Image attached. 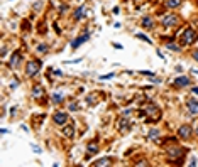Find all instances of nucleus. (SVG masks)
<instances>
[{"label":"nucleus","instance_id":"nucleus-1","mask_svg":"<svg viewBox=\"0 0 198 167\" xmlns=\"http://www.w3.org/2000/svg\"><path fill=\"white\" fill-rule=\"evenodd\" d=\"M42 63L41 61H31L27 66H26V73H27V76H36L39 73V69H41Z\"/></svg>","mask_w":198,"mask_h":167},{"label":"nucleus","instance_id":"nucleus-2","mask_svg":"<svg viewBox=\"0 0 198 167\" xmlns=\"http://www.w3.org/2000/svg\"><path fill=\"white\" fill-rule=\"evenodd\" d=\"M146 113H147V120H149V122H157V118H159V110H157L154 105H147Z\"/></svg>","mask_w":198,"mask_h":167},{"label":"nucleus","instance_id":"nucleus-3","mask_svg":"<svg viewBox=\"0 0 198 167\" xmlns=\"http://www.w3.org/2000/svg\"><path fill=\"white\" fill-rule=\"evenodd\" d=\"M195 39H196V32L193 31V29H186L183 34V44H191V42H195Z\"/></svg>","mask_w":198,"mask_h":167},{"label":"nucleus","instance_id":"nucleus-4","mask_svg":"<svg viewBox=\"0 0 198 167\" xmlns=\"http://www.w3.org/2000/svg\"><path fill=\"white\" fill-rule=\"evenodd\" d=\"M53 120H54L56 125H65V123L68 122V115H66L65 112H58V113H54Z\"/></svg>","mask_w":198,"mask_h":167},{"label":"nucleus","instance_id":"nucleus-5","mask_svg":"<svg viewBox=\"0 0 198 167\" xmlns=\"http://www.w3.org/2000/svg\"><path fill=\"white\" fill-rule=\"evenodd\" d=\"M186 106H188V110H190V113H193V115H198V100L188 98Z\"/></svg>","mask_w":198,"mask_h":167},{"label":"nucleus","instance_id":"nucleus-6","mask_svg":"<svg viewBox=\"0 0 198 167\" xmlns=\"http://www.w3.org/2000/svg\"><path fill=\"white\" fill-rule=\"evenodd\" d=\"M178 19L174 17V14H169V15H164L163 17V25L164 27H173L174 24H176Z\"/></svg>","mask_w":198,"mask_h":167},{"label":"nucleus","instance_id":"nucleus-7","mask_svg":"<svg viewBox=\"0 0 198 167\" xmlns=\"http://www.w3.org/2000/svg\"><path fill=\"white\" fill-rule=\"evenodd\" d=\"M178 135H180L181 139H188V137L191 135V127L190 125H181L180 128H178Z\"/></svg>","mask_w":198,"mask_h":167},{"label":"nucleus","instance_id":"nucleus-8","mask_svg":"<svg viewBox=\"0 0 198 167\" xmlns=\"http://www.w3.org/2000/svg\"><path fill=\"white\" fill-rule=\"evenodd\" d=\"M88 39H90V34H88V32H86V34L80 36L78 39H75V41L71 42V47H73V49H76V47H78V46H81L83 42H86V41H88Z\"/></svg>","mask_w":198,"mask_h":167},{"label":"nucleus","instance_id":"nucleus-9","mask_svg":"<svg viewBox=\"0 0 198 167\" xmlns=\"http://www.w3.org/2000/svg\"><path fill=\"white\" fill-rule=\"evenodd\" d=\"M173 85L174 86H180V88H183V86H188L190 85V79L186 78V76H180V78H176L173 81Z\"/></svg>","mask_w":198,"mask_h":167},{"label":"nucleus","instance_id":"nucleus-10","mask_svg":"<svg viewBox=\"0 0 198 167\" xmlns=\"http://www.w3.org/2000/svg\"><path fill=\"white\" fill-rule=\"evenodd\" d=\"M184 150L181 149V147H174V149H168V154H169V157H181L183 155Z\"/></svg>","mask_w":198,"mask_h":167},{"label":"nucleus","instance_id":"nucleus-11","mask_svg":"<svg viewBox=\"0 0 198 167\" xmlns=\"http://www.w3.org/2000/svg\"><path fill=\"white\" fill-rule=\"evenodd\" d=\"M19 63H21V54H19V52H14V54H12V58H10V63H9V64H10V68H17Z\"/></svg>","mask_w":198,"mask_h":167},{"label":"nucleus","instance_id":"nucleus-12","mask_svg":"<svg viewBox=\"0 0 198 167\" xmlns=\"http://www.w3.org/2000/svg\"><path fill=\"white\" fill-rule=\"evenodd\" d=\"M83 17H85V7L81 5V7L76 9V12H75V19H76V21H80V19H83Z\"/></svg>","mask_w":198,"mask_h":167},{"label":"nucleus","instance_id":"nucleus-13","mask_svg":"<svg viewBox=\"0 0 198 167\" xmlns=\"http://www.w3.org/2000/svg\"><path fill=\"white\" fill-rule=\"evenodd\" d=\"M142 27L144 29H152V19H151V17H144L142 19Z\"/></svg>","mask_w":198,"mask_h":167},{"label":"nucleus","instance_id":"nucleus-14","mask_svg":"<svg viewBox=\"0 0 198 167\" xmlns=\"http://www.w3.org/2000/svg\"><path fill=\"white\" fill-rule=\"evenodd\" d=\"M73 133H75V128H73V125L66 127V128L63 130V135H66V137H73Z\"/></svg>","mask_w":198,"mask_h":167},{"label":"nucleus","instance_id":"nucleus-15","mask_svg":"<svg viewBox=\"0 0 198 167\" xmlns=\"http://www.w3.org/2000/svg\"><path fill=\"white\" fill-rule=\"evenodd\" d=\"M180 4H181V0H168V7H171V9L180 7Z\"/></svg>","mask_w":198,"mask_h":167},{"label":"nucleus","instance_id":"nucleus-16","mask_svg":"<svg viewBox=\"0 0 198 167\" xmlns=\"http://www.w3.org/2000/svg\"><path fill=\"white\" fill-rule=\"evenodd\" d=\"M109 164H110L109 159H100V160H97V162H93V165H109Z\"/></svg>","mask_w":198,"mask_h":167},{"label":"nucleus","instance_id":"nucleus-17","mask_svg":"<svg viewBox=\"0 0 198 167\" xmlns=\"http://www.w3.org/2000/svg\"><path fill=\"white\" fill-rule=\"evenodd\" d=\"M32 95H34L36 98H38V96H41V95H42V88H41V86H34V89H32Z\"/></svg>","mask_w":198,"mask_h":167},{"label":"nucleus","instance_id":"nucleus-18","mask_svg":"<svg viewBox=\"0 0 198 167\" xmlns=\"http://www.w3.org/2000/svg\"><path fill=\"white\" fill-rule=\"evenodd\" d=\"M53 101H54V103H61L63 101V95H61V93H54V95H53Z\"/></svg>","mask_w":198,"mask_h":167},{"label":"nucleus","instance_id":"nucleus-19","mask_svg":"<svg viewBox=\"0 0 198 167\" xmlns=\"http://www.w3.org/2000/svg\"><path fill=\"white\" fill-rule=\"evenodd\" d=\"M168 49H171V51H176V52L181 51L180 46H178V44H173V42H169V44H168Z\"/></svg>","mask_w":198,"mask_h":167},{"label":"nucleus","instance_id":"nucleus-20","mask_svg":"<svg viewBox=\"0 0 198 167\" xmlns=\"http://www.w3.org/2000/svg\"><path fill=\"white\" fill-rule=\"evenodd\" d=\"M157 137H159V132H157V130H151V132H149V139L156 140Z\"/></svg>","mask_w":198,"mask_h":167},{"label":"nucleus","instance_id":"nucleus-21","mask_svg":"<svg viewBox=\"0 0 198 167\" xmlns=\"http://www.w3.org/2000/svg\"><path fill=\"white\" fill-rule=\"evenodd\" d=\"M97 150H98V147H97L95 143H90L88 145V154H95Z\"/></svg>","mask_w":198,"mask_h":167},{"label":"nucleus","instance_id":"nucleus-22","mask_svg":"<svg viewBox=\"0 0 198 167\" xmlns=\"http://www.w3.org/2000/svg\"><path fill=\"white\" fill-rule=\"evenodd\" d=\"M46 51H48V46L46 44H39L38 46V52H46Z\"/></svg>","mask_w":198,"mask_h":167},{"label":"nucleus","instance_id":"nucleus-23","mask_svg":"<svg viewBox=\"0 0 198 167\" xmlns=\"http://www.w3.org/2000/svg\"><path fill=\"white\" fill-rule=\"evenodd\" d=\"M137 37H139L141 41H146V42H149V44H151V39H147V37H146V36H144V34H137Z\"/></svg>","mask_w":198,"mask_h":167},{"label":"nucleus","instance_id":"nucleus-24","mask_svg":"<svg viewBox=\"0 0 198 167\" xmlns=\"http://www.w3.org/2000/svg\"><path fill=\"white\" fill-rule=\"evenodd\" d=\"M113 73H109V74H105V76H100V79H110V78H113Z\"/></svg>","mask_w":198,"mask_h":167},{"label":"nucleus","instance_id":"nucleus-25","mask_svg":"<svg viewBox=\"0 0 198 167\" xmlns=\"http://www.w3.org/2000/svg\"><path fill=\"white\" fill-rule=\"evenodd\" d=\"M76 110H78V105H76V103H71V105H69V112H76Z\"/></svg>","mask_w":198,"mask_h":167},{"label":"nucleus","instance_id":"nucleus-26","mask_svg":"<svg viewBox=\"0 0 198 167\" xmlns=\"http://www.w3.org/2000/svg\"><path fill=\"white\" fill-rule=\"evenodd\" d=\"M190 165H198V159H191L190 160Z\"/></svg>","mask_w":198,"mask_h":167},{"label":"nucleus","instance_id":"nucleus-27","mask_svg":"<svg viewBox=\"0 0 198 167\" xmlns=\"http://www.w3.org/2000/svg\"><path fill=\"white\" fill-rule=\"evenodd\" d=\"M32 150H34L36 154H41V149H38V147H36V145H32Z\"/></svg>","mask_w":198,"mask_h":167},{"label":"nucleus","instance_id":"nucleus-28","mask_svg":"<svg viewBox=\"0 0 198 167\" xmlns=\"http://www.w3.org/2000/svg\"><path fill=\"white\" fill-rule=\"evenodd\" d=\"M193 59H195V61H198V51L193 52Z\"/></svg>","mask_w":198,"mask_h":167},{"label":"nucleus","instance_id":"nucleus-29","mask_svg":"<svg viewBox=\"0 0 198 167\" xmlns=\"http://www.w3.org/2000/svg\"><path fill=\"white\" fill-rule=\"evenodd\" d=\"M191 91H193V93H195V95H198V86H195V88H193V89H191Z\"/></svg>","mask_w":198,"mask_h":167},{"label":"nucleus","instance_id":"nucleus-30","mask_svg":"<svg viewBox=\"0 0 198 167\" xmlns=\"http://www.w3.org/2000/svg\"><path fill=\"white\" fill-rule=\"evenodd\" d=\"M193 73H195V74H198V69H193Z\"/></svg>","mask_w":198,"mask_h":167},{"label":"nucleus","instance_id":"nucleus-31","mask_svg":"<svg viewBox=\"0 0 198 167\" xmlns=\"http://www.w3.org/2000/svg\"><path fill=\"white\" fill-rule=\"evenodd\" d=\"M196 133H198V130H196Z\"/></svg>","mask_w":198,"mask_h":167}]
</instances>
